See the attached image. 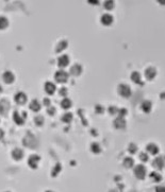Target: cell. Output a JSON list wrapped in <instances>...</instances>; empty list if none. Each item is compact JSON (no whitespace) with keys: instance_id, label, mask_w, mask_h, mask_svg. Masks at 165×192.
I'll return each mask as SVG.
<instances>
[{"instance_id":"1","label":"cell","mask_w":165,"mask_h":192,"mask_svg":"<svg viewBox=\"0 0 165 192\" xmlns=\"http://www.w3.org/2000/svg\"><path fill=\"white\" fill-rule=\"evenodd\" d=\"M24 144L27 148H34L37 144V141H36L35 137L33 136L32 134H27V136L24 138Z\"/></svg>"},{"instance_id":"2","label":"cell","mask_w":165,"mask_h":192,"mask_svg":"<svg viewBox=\"0 0 165 192\" xmlns=\"http://www.w3.org/2000/svg\"><path fill=\"white\" fill-rule=\"evenodd\" d=\"M10 102L6 99H2L0 100V115H3V116H6L8 113L10 111Z\"/></svg>"},{"instance_id":"3","label":"cell","mask_w":165,"mask_h":192,"mask_svg":"<svg viewBox=\"0 0 165 192\" xmlns=\"http://www.w3.org/2000/svg\"><path fill=\"white\" fill-rule=\"evenodd\" d=\"M14 99H15V102H16L17 104L23 105L27 102V96H26V93L25 92L19 91V92H17L16 95H15Z\"/></svg>"},{"instance_id":"4","label":"cell","mask_w":165,"mask_h":192,"mask_svg":"<svg viewBox=\"0 0 165 192\" xmlns=\"http://www.w3.org/2000/svg\"><path fill=\"white\" fill-rule=\"evenodd\" d=\"M38 161H39V156L37 155H31L28 160V165H29L32 169H36L38 165Z\"/></svg>"},{"instance_id":"5","label":"cell","mask_w":165,"mask_h":192,"mask_svg":"<svg viewBox=\"0 0 165 192\" xmlns=\"http://www.w3.org/2000/svg\"><path fill=\"white\" fill-rule=\"evenodd\" d=\"M54 78H56V82H59V83H65L68 79V74L66 72H64V71H58V72L56 73Z\"/></svg>"},{"instance_id":"6","label":"cell","mask_w":165,"mask_h":192,"mask_svg":"<svg viewBox=\"0 0 165 192\" xmlns=\"http://www.w3.org/2000/svg\"><path fill=\"white\" fill-rule=\"evenodd\" d=\"M2 78H3V81L6 82V84H11L15 80L14 74H13V72H11V71H6V72L3 73Z\"/></svg>"},{"instance_id":"7","label":"cell","mask_w":165,"mask_h":192,"mask_svg":"<svg viewBox=\"0 0 165 192\" xmlns=\"http://www.w3.org/2000/svg\"><path fill=\"white\" fill-rule=\"evenodd\" d=\"M13 120L18 125H23L25 123V117H21L18 111H14L13 113Z\"/></svg>"},{"instance_id":"8","label":"cell","mask_w":165,"mask_h":192,"mask_svg":"<svg viewBox=\"0 0 165 192\" xmlns=\"http://www.w3.org/2000/svg\"><path fill=\"white\" fill-rule=\"evenodd\" d=\"M24 151L20 150V149H15L14 151L12 152V157L14 158L15 160H20L21 158L24 157Z\"/></svg>"},{"instance_id":"9","label":"cell","mask_w":165,"mask_h":192,"mask_svg":"<svg viewBox=\"0 0 165 192\" xmlns=\"http://www.w3.org/2000/svg\"><path fill=\"white\" fill-rule=\"evenodd\" d=\"M54 90H56V85L51 83V82H47L45 84V91L48 93V95H52L54 93Z\"/></svg>"},{"instance_id":"10","label":"cell","mask_w":165,"mask_h":192,"mask_svg":"<svg viewBox=\"0 0 165 192\" xmlns=\"http://www.w3.org/2000/svg\"><path fill=\"white\" fill-rule=\"evenodd\" d=\"M68 63H69V58H68L67 55L60 56L59 60H58V64H59L60 67H65V66H67Z\"/></svg>"},{"instance_id":"11","label":"cell","mask_w":165,"mask_h":192,"mask_svg":"<svg viewBox=\"0 0 165 192\" xmlns=\"http://www.w3.org/2000/svg\"><path fill=\"white\" fill-rule=\"evenodd\" d=\"M30 108H31V111H38L41 109V104H39V102H38L37 100L31 101V103H30Z\"/></svg>"},{"instance_id":"12","label":"cell","mask_w":165,"mask_h":192,"mask_svg":"<svg viewBox=\"0 0 165 192\" xmlns=\"http://www.w3.org/2000/svg\"><path fill=\"white\" fill-rule=\"evenodd\" d=\"M101 21H102L103 25H110V23L113 21V17L111 16V15L106 14V15H103L102 17H101Z\"/></svg>"},{"instance_id":"13","label":"cell","mask_w":165,"mask_h":192,"mask_svg":"<svg viewBox=\"0 0 165 192\" xmlns=\"http://www.w3.org/2000/svg\"><path fill=\"white\" fill-rule=\"evenodd\" d=\"M9 26V20L6 19V17H0V30H3L6 29V27Z\"/></svg>"},{"instance_id":"14","label":"cell","mask_w":165,"mask_h":192,"mask_svg":"<svg viewBox=\"0 0 165 192\" xmlns=\"http://www.w3.org/2000/svg\"><path fill=\"white\" fill-rule=\"evenodd\" d=\"M71 74H74V76H78L81 73V67H80L79 65H75L73 67L71 68Z\"/></svg>"},{"instance_id":"15","label":"cell","mask_w":165,"mask_h":192,"mask_svg":"<svg viewBox=\"0 0 165 192\" xmlns=\"http://www.w3.org/2000/svg\"><path fill=\"white\" fill-rule=\"evenodd\" d=\"M61 105H62V107L65 108V109H67V108H69L71 106V101L69 99H63L62 103H61Z\"/></svg>"},{"instance_id":"16","label":"cell","mask_w":165,"mask_h":192,"mask_svg":"<svg viewBox=\"0 0 165 192\" xmlns=\"http://www.w3.org/2000/svg\"><path fill=\"white\" fill-rule=\"evenodd\" d=\"M71 119H73V115H71V114H69V113L65 114L64 116L62 117V121H64V122H66V123L71 122Z\"/></svg>"},{"instance_id":"17","label":"cell","mask_w":165,"mask_h":192,"mask_svg":"<svg viewBox=\"0 0 165 192\" xmlns=\"http://www.w3.org/2000/svg\"><path fill=\"white\" fill-rule=\"evenodd\" d=\"M66 46H67V43H66V41H61V43H60L59 44V46H58V49L56 50V52H60V51H61V50L62 49H65V48H66Z\"/></svg>"},{"instance_id":"18","label":"cell","mask_w":165,"mask_h":192,"mask_svg":"<svg viewBox=\"0 0 165 192\" xmlns=\"http://www.w3.org/2000/svg\"><path fill=\"white\" fill-rule=\"evenodd\" d=\"M34 121H35V123L37 125H42L43 124V122H44V118H43L42 116H37L35 119H34Z\"/></svg>"},{"instance_id":"19","label":"cell","mask_w":165,"mask_h":192,"mask_svg":"<svg viewBox=\"0 0 165 192\" xmlns=\"http://www.w3.org/2000/svg\"><path fill=\"white\" fill-rule=\"evenodd\" d=\"M60 170H61V166H60V165H56V168L54 170H53V172H52V175H53V176H56V173H58V172H59Z\"/></svg>"},{"instance_id":"20","label":"cell","mask_w":165,"mask_h":192,"mask_svg":"<svg viewBox=\"0 0 165 192\" xmlns=\"http://www.w3.org/2000/svg\"><path fill=\"white\" fill-rule=\"evenodd\" d=\"M66 93H67V89H66V88H62L61 91H60V95H61V96H66Z\"/></svg>"},{"instance_id":"21","label":"cell","mask_w":165,"mask_h":192,"mask_svg":"<svg viewBox=\"0 0 165 192\" xmlns=\"http://www.w3.org/2000/svg\"><path fill=\"white\" fill-rule=\"evenodd\" d=\"M54 113H56V109H54V107H49V108H48V114H49V115H53Z\"/></svg>"},{"instance_id":"22","label":"cell","mask_w":165,"mask_h":192,"mask_svg":"<svg viewBox=\"0 0 165 192\" xmlns=\"http://www.w3.org/2000/svg\"><path fill=\"white\" fill-rule=\"evenodd\" d=\"M44 104L46 105V106H49V105H50V100L48 99V98H45L44 99Z\"/></svg>"},{"instance_id":"23","label":"cell","mask_w":165,"mask_h":192,"mask_svg":"<svg viewBox=\"0 0 165 192\" xmlns=\"http://www.w3.org/2000/svg\"><path fill=\"white\" fill-rule=\"evenodd\" d=\"M138 78H139V76H138V73H136V72H134V73H133L132 79L134 80V81H135L136 83H138V81H139V80H138ZM139 79H140V78H139Z\"/></svg>"},{"instance_id":"24","label":"cell","mask_w":165,"mask_h":192,"mask_svg":"<svg viewBox=\"0 0 165 192\" xmlns=\"http://www.w3.org/2000/svg\"><path fill=\"white\" fill-rule=\"evenodd\" d=\"M3 135H4V133H3V131L1 130V128H0V139H2Z\"/></svg>"},{"instance_id":"25","label":"cell","mask_w":165,"mask_h":192,"mask_svg":"<svg viewBox=\"0 0 165 192\" xmlns=\"http://www.w3.org/2000/svg\"><path fill=\"white\" fill-rule=\"evenodd\" d=\"M1 91H2V87L0 86V93H1Z\"/></svg>"},{"instance_id":"26","label":"cell","mask_w":165,"mask_h":192,"mask_svg":"<svg viewBox=\"0 0 165 192\" xmlns=\"http://www.w3.org/2000/svg\"><path fill=\"white\" fill-rule=\"evenodd\" d=\"M47 192H52V191H47Z\"/></svg>"}]
</instances>
